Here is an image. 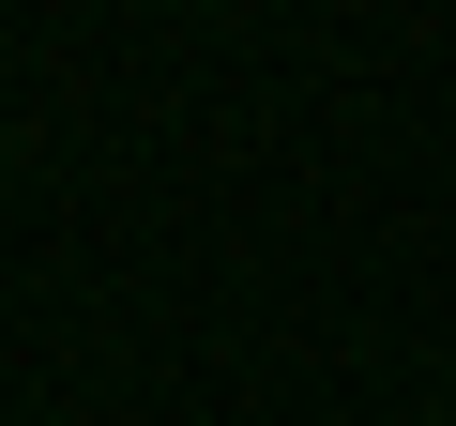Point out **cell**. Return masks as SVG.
<instances>
[{
    "label": "cell",
    "mask_w": 456,
    "mask_h": 426,
    "mask_svg": "<svg viewBox=\"0 0 456 426\" xmlns=\"http://www.w3.org/2000/svg\"><path fill=\"white\" fill-rule=\"evenodd\" d=\"M441 426H456V381H441Z\"/></svg>",
    "instance_id": "6da1fadb"
}]
</instances>
